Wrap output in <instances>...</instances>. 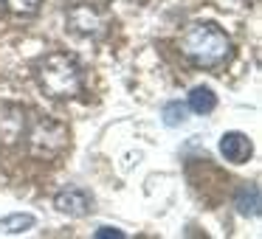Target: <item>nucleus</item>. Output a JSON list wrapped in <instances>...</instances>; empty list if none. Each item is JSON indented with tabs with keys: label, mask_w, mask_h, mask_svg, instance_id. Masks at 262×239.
Returning a JSON list of instances; mask_svg holds the SVG:
<instances>
[{
	"label": "nucleus",
	"mask_w": 262,
	"mask_h": 239,
	"mask_svg": "<svg viewBox=\"0 0 262 239\" xmlns=\"http://www.w3.org/2000/svg\"><path fill=\"white\" fill-rule=\"evenodd\" d=\"M181 51L198 68H217L231 54V40L214 23H192L181 34Z\"/></svg>",
	"instance_id": "f257e3e1"
},
{
	"label": "nucleus",
	"mask_w": 262,
	"mask_h": 239,
	"mask_svg": "<svg viewBox=\"0 0 262 239\" xmlns=\"http://www.w3.org/2000/svg\"><path fill=\"white\" fill-rule=\"evenodd\" d=\"M37 79L40 87L51 99H74L82 93V68L68 54H48L37 65Z\"/></svg>",
	"instance_id": "f03ea898"
},
{
	"label": "nucleus",
	"mask_w": 262,
	"mask_h": 239,
	"mask_svg": "<svg viewBox=\"0 0 262 239\" xmlns=\"http://www.w3.org/2000/svg\"><path fill=\"white\" fill-rule=\"evenodd\" d=\"M65 144H68V130L59 121H51V118L34 121L31 135H29L31 155H37V158H54V155H59L65 149Z\"/></svg>",
	"instance_id": "7ed1b4c3"
},
{
	"label": "nucleus",
	"mask_w": 262,
	"mask_h": 239,
	"mask_svg": "<svg viewBox=\"0 0 262 239\" xmlns=\"http://www.w3.org/2000/svg\"><path fill=\"white\" fill-rule=\"evenodd\" d=\"M26 130V113L17 104H0V144L14 147L23 138Z\"/></svg>",
	"instance_id": "20e7f679"
},
{
	"label": "nucleus",
	"mask_w": 262,
	"mask_h": 239,
	"mask_svg": "<svg viewBox=\"0 0 262 239\" xmlns=\"http://www.w3.org/2000/svg\"><path fill=\"white\" fill-rule=\"evenodd\" d=\"M220 155L228 163H245L254 155V144L245 132H226L220 138Z\"/></svg>",
	"instance_id": "39448f33"
},
{
	"label": "nucleus",
	"mask_w": 262,
	"mask_h": 239,
	"mask_svg": "<svg viewBox=\"0 0 262 239\" xmlns=\"http://www.w3.org/2000/svg\"><path fill=\"white\" fill-rule=\"evenodd\" d=\"M91 205H93V200L88 197V192H82V188H62V192L54 197V208L68 214V217L91 214Z\"/></svg>",
	"instance_id": "423d86ee"
},
{
	"label": "nucleus",
	"mask_w": 262,
	"mask_h": 239,
	"mask_svg": "<svg viewBox=\"0 0 262 239\" xmlns=\"http://www.w3.org/2000/svg\"><path fill=\"white\" fill-rule=\"evenodd\" d=\"M68 26L76 31V34L99 37L102 29H104V20L99 17L91 6H76V9H71V14H68Z\"/></svg>",
	"instance_id": "0eeeda50"
},
{
	"label": "nucleus",
	"mask_w": 262,
	"mask_h": 239,
	"mask_svg": "<svg viewBox=\"0 0 262 239\" xmlns=\"http://www.w3.org/2000/svg\"><path fill=\"white\" fill-rule=\"evenodd\" d=\"M234 205H237V211L243 217H256L259 214V188H256L254 183L239 186L237 197H234Z\"/></svg>",
	"instance_id": "6e6552de"
},
{
	"label": "nucleus",
	"mask_w": 262,
	"mask_h": 239,
	"mask_svg": "<svg viewBox=\"0 0 262 239\" xmlns=\"http://www.w3.org/2000/svg\"><path fill=\"white\" fill-rule=\"evenodd\" d=\"M214 107H217V96H214V90H211V87L200 85V87H194V90L189 93V110H192V113L209 115Z\"/></svg>",
	"instance_id": "1a4fd4ad"
},
{
	"label": "nucleus",
	"mask_w": 262,
	"mask_h": 239,
	"mask_svg": "<svg viewBox=\"0 0 262 239\" xmlns=\"http://www.w3.org/2000/svg\"><path fill=\"white\" fill-rule=\"evenodd\" d=\"M189 115V107L183 102H166L164 110H161V118H164L166 127H181Z\"/></svg>",
	"instance_id": "9d476101"
},
{
	"label": "nucleus",
	"mask_w": 262,
	"mask_h": 239,
	"mask_svg": "<svg viewBox=\"0 0 262 239\" xmlns=\"http://www.w3.org/2000/svg\"><path fill=\"white\" fill-rule=\"evenodd\" d=\"M34 225V217L31 214H12V217H3L0 220V231L3 233H23Z\"/></svg>",
	"instance_id": "9b49d317"
},
{
	"label": "nucleus",
	"mask_w": 262,
	"mask_h": 239,
	"mask_svg": "<svg viewBox=\"0 0 262 239\" xmlns=\"http://www.w3.org/2000/svg\"><path fill=\"white\" fill-rule=\"evenodd\" d=\"M3 6H9L14 14H34L40 9V0H3Z\"/></svg>",
	"instance_id": "f8f14e48"
},
{
	"label": "nucleus",
	"mask_w": 262,
	"mask_h": 239,
	"mask_svg": "<svg viewBox=\"0 0 262 239\" xmlns=\"http://www.w3.org/2000/svg\"><path fill=\"white\" fill-rule=\"evenodd\" d=\"M110 236H113V239H124V233H121L119 228H107V225L96 231V239H110Z\"/></svg>",
	"instance_id": "ddd939ff"
},
{
	"label": "nucleus",
	"mask_w": 262,
	"mask_h": 239,
	"mask_svg": "<svg viewBox=\"0 0 262 239\" xmlns=\"http://www.w3.org/2000/svg\"><path fill=\"white\" fill-rule=\"evenodd\" d=\"M0 9H3V0H0Z\"/></svg>",
	"instance_id": "4468645a"
}]
</instances>
